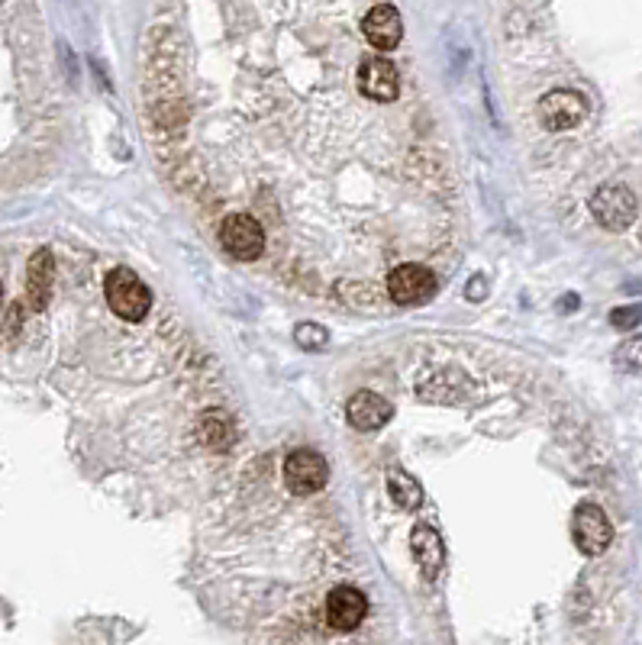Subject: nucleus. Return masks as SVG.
Listing matches in <instances>:
<instances>
[{"mask_svg":"<svg viewBox=\"0 0 642 645\" xmlns=\"http://www.w3.org/2000/svg\"><path fill=\"white\" fill-rule=\"evenodd\" d=\"M103 297H107L110 310L120 320H126V323H139L149 313V307H152L149 287L139 281L136 272H129V269H113L107 275V281H103Z\"/></svg>","mask_w":642,"mask_h":645,"instance_id":"obj_1","label":"nucleus"},{"mask_svg":"<svg viewBox=\"0 0 642 645\" xmlns=\"http://www.w3.org/2000/svg\"><path fill=\"white\" fill-rule=\"evenodd\" d=\"M220 246L236 262H256L266 252V230L249 213H230L220 226Z\"/></svg>","mask_w":642,"mask_h":645,"instance_id":"obj_2","label":"nucleus"},{"mask_svg":"<svg viewBox=\"0 0 642 645\" xmlns=\"http://www.w3.org/2000/svg\"><path fill=\"white\" fill-rule=\"evenodd\" d=\"M637 194L627 185H604L594 197H591V213L594 220L610 230V233H620V230H630L633 220H637Z\"/></svg>","mask_w":642,"mask_h":645,"instance_id":"obj_3","label":"nucleus"},{"mask_svg":"<svg viewBox=\"0 0 642 645\" xmlns=\"http://www.w3.org/2000/svg\"><path fill=\"white\" fill-rule=\"evenodd\" d=\"M571 536L584 555H604L614 543V526L597 504H581L571 517Z\"/></svg>","mask_w":642,"mask_h":645,"instance_id":"obj_4","label":"nucleus"},{"mask_svg":"<svg viewBox=\"0 0 642 645\" xmlns=\"http://www.w3.org/2000/svg\"><path fill=\"white\" fill-rule=\"evenodd\" d=\"M387 294L397 307H417L436 294V275L427 265L404 262L387 275Z\"/></svg>","mask_w":642,"mask_h":645,"instance_id":"obj_5","label":"nucleus"},{"mask_svg":"<svg viewBox=\"0 0 642 645\" xmlns=\"http://www.w3.org/2000/svg\"><path fill=\"white\" fill-rule=\"evenodd\" d=\"M326 477L330 464L317 449H294L284 459V484L291 487V494H317L320 487H326Z\"/></svg>","mask_w":642,"mask_h":645,"instance_id":"obj_6","label":"nucleus"},{"mask_svg":"<svg viewBox=\"0 0 642 645\" xmlns=\"http://www.w3.org/2000/svg\"><path fill=\"white\" fill-rule=\"evenodd\" d=\"M323 613H326V623L339 633H353L368 613L366 594L353 584H339L326 594V604H323Z\"/></svg>","mask_w":642,"mask_h":645,"instance_id":"obj_7","label":"nucleus"},{"mask_svg":"<svg viewBox=\"0 0 642 645\" xmlns=\"http://www.w3.org/2000/svg\"><path fill=\"white\" fill-rule=\"evenodd\" d=\"M588 116V103L584 97L575 91H550L540 100V123L550 129V133H565V129H575L581 126Z\"/></svg>","mask_w":642,"mask_h":645,"instance_id":"obj_8","label":"nucleus"},{"mask_svg":"<svg viewBox=\"0 0 642 645\" xmlns=\"http://www.w3.org/2000/svg\"><path fill=\"white\" fill-rule=\"evenodd\" d=\"M359 91L366 94L368 100H378V103L397 100V94H400L397 65L381 59V55H368L366 62L359 65Z\"/></svg>","mask_w":642,"mask_h":645,"instance_id":"obj_9","label":"nucleus"},{"mask_svg":"<svg viewBox=\"0 0 642 645\" xmlns=\"http://www.w3.org/2000/svg\"><path fill=\"white\" fill-rule=\"evenodd\" d=\"M362 33H366L368 42L381 52L397 49L400 39H404V20H400L397 7L394 3H374L362 20Z\"/></svg>","mask_w":642,"mask_h":645,"instance_id":"obj_10","label":"nucleus"},{"mask_svg":"<svg viewBox=\"0 0 642 645\" xmlns=\"http://www.w3.org/2000/svg\"><path fill=\"white\" fill-rule=\"evenodd\" d=\"M346 417H349V423L359 433H374V430H381L394 417V407L381 394H374V390H356L349 397V404H346Z\"/></svg>","mask_w":642,"mask_h":645,"instance_id":"obj_11","label":"nucleus"},{"mask_svg":"<svg viewBox=\"0 0 642 645\" xmlns=\"http://www.w3.org/2000/svg\"><path fill=\"white\" fill-rule=\"evenodd\" d=\"M410 553H413L417 565H420L423 581H433L443 571L446 546H443V539H440V533L433 526H427V523L413 526V533H410Z\"/></svg>","mask_w":642,"mask_h":645,"instance_id":"obj_12","label":"nucleus"},{"mask_svg":"<svg viewBox=\"0 0 642 645\" xmlns=\"http://www.w3.org/2000/svg\"><path fill=\"white\" fill-rule=\"evenodd\" d=\"M52 281H55V259L49 249L33 252L29 269H26V300L33 310H42L52 297Z\"/></svg>","mask_w":642,"mask_h":645,"instance_id":"obj_13","label":"nucleus"},{"mask_svg":"<svg viewBox=\"0 0 642 645\" xmlns=\"http://www.w3.org/2000/svg\"><path fill=\"white\" fill-rule=\"evenodd\" d=\"M387 494L400 510H417L423 504V487L413 474H407L404 468H391L387 471Z\"/></svg>","mask_w":642,"mask_h":645,"instance_id":"obj_14","label":"nucleus"},{"mask_svg":"<svg viewBox=\"0 0 642 645\" xmlns=\"http://www.w3.org/2000/svg\"><path fill=\"white\" fill-rule=\"evenodd\" d=\"M197 439L207 446V449H226L233 443V426L223 413L210 410L203 413V420L197 423Z\"/></svg>","mask_w":642,"mask_h":645,"instance_id":"obj_15","label":"nucleus"},{"mask_svg":"<svg viewBox=\"0 0 642 645\" xmlns=\"http://www.w3.org/2000/svg\"><path fill=\"white\" fill-rule=\"evenodd\" d=\"M617 365L624 371H642V336L637 339H630V343H624L620 349H617Z\"/></svg>","mask_w":642,"mask_h":645,"instance_id":"obj_16","label":"nucleus"},{"mask_svg":"<svg viewBox=\"0 0 642 645\" xmlns=\"http://www.w3.org/2000/svg\"><path fill=\"white\" fill-rule=\"evenodd\" d=\"M326 330L320 326V323H300L297 326V343L304 346V349H320V346H326Z\"/></svg>","mask_w":642,"mask_h":645,"instance_id":"obj_17","label":"nucleus"},{"mask_svg":"<svg viewBox=\"0 0 642 645\" xmlns=\"http://www.w3.org/2000/svg\"><path fill=\"white\" fill-rule=\"evenodd\" d=\"M610 323L617 326V330H637L642 323V303H633V307H617L614 313H610Z\"/></svg>","mask_w":642,"mask_h":645,"instance_id":"obj_18","label":"nucleus"},{"mask_svg":"<svg viewBox=\"0 0 642 645\" xmlns=\"http://www.w3.org/2000/svg\"><path fill=\"white\" fill-rule=\"evenodd\" d=\"M471 281H474V284L468 287V297H471V300L484 297V294H487V284H484V277H471Z\"/></svg>","mask_w":642,"mask_h":645,"instance_id":"obj_19","label":"nucleus"},{"mask_svg":"<svg viewBox=\"0 0 642 645\" xmlns=\"http://www.w3.org/2000/svg\"><path fill=\"white\" fill-rule=\"evenodd\" d=\"M0 303H3V281H0Z\"/></svg>","mask_w":642,"mask_h":645,"instance_id":"obj_20","label":"nucleus"}]
</instances>
